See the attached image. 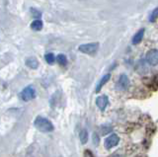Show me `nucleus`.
I'll return each mask as SVG.
<instances>
[{"label": "nucleus", "instance_id": "nucleus-1", "mask_svg": "<svg viewBox=\"0 0 158 157\" xmlns=\"http://www.w3.org/2000/svg\"><path fill=\"white\" fill-rule=\"evenodd\" d=\"M34 126L35 127L41 132H52L54 130V126L52 122L48 119L42 116H38L34 121Z\"/></svg>", "mask_w": 158, "mask_h": 157}, {"label": "nucleus", "instance_id": "nucleus-2", "mask_svg": "<svg viewBox=\"0 0 158 157\" xmlns=\"http://www.w3.org/2000/svg\"><path fill=\"white\" fill-rule=\"evenodd\" d=\"M99 48L98 43H83V45L79 46L78 50L82 53H86V55H94Z\"/></svg>", "mask_w": 158, "mask_h": 157}, {"label": "nucleus", "instance_id": "nucleus-3", "mask_svg": "<svg viewBox=\"0 0 158 157\" xmlns=\"http://www.w3.org/2000/svg\"><path fill=\"white\" fill-rule=\"evenodd\" d=\"M35 97H36V90L33 86H27L20 93V98L25 102L31 101Z\"/></svg>", "mask_w": 158, "mask_h": 157}, {"label": "nucleus", "instance_id": "nucleus-4", "mask_svg": "<svg viewBox=\"0 0 158 157\" xmlns=\"http://www.w3.org/2000/svg\"><path fill=\"white\" fill-rule=\"evenodd\" d=\"M145 60L148 64H150L152 66H155L158 64V50L152 48V50L148 51L146 53Z\"/></svg>", "mask_w": 158, "mask_h": 157}, {"label": "nucleus", "instance_id": "nucleus-5", "mask_svg": "<svg viewBox=\"0 0 158 157\" xmlns=\"http://www.w3.org/2000/svg\"><path fill=\"white\" fill-rule=\"evenodd\" d=\"M118 141H120V137L116 134H112L110 136H108L107 138L104 141V146L106 149H111L113 147H115L118 145Z\"/></svg>", "mask_w": 158, "mask_h": 157}, {"label": "nucleus", "instance_id": "nucleus-6", "mask_svg": "<svg viewBox=\"0 0 158 157\" xmlns=\"http://www.w3.org/2000/svg\"><path fill=\"white\" fill-rule=\"evenodd\" d=\"M128 85H130V79L126 74H122L118 78V85L117 88L118 90L123 91V90H127Z\"/></svg>", "mask_w": 158, "mask_h": 157}, {"label": "nucleus", "instance_id": "nucleus-7", "mask_svg": "<svg viewBox=\"0 0 158 157\" xmlns=\"http://www.w3.org/2000/svg\"><path fill=\"white\" fill-rule=\"evenodd\" d=\"M108 104H109V98L106 95L99 96L96 99V105L101 111H105Z\"/></svg>", "mask_w": 158, "mask_h": 157}, {"label": "nucleus", "instance_id": "nucleus-8", "mask_svg": "<svg viewBox=\"0 0 158 157\" xmlns=\"http://www.w3.org/2000/svg\"><path fill=\"white\" fill-rule=\"evenodd\" d=\"M26 65L30 68H32V69H37L39 67V61L36 57L30 56L26 60Z\"/></svg>", "mask_w": 158, "mask_h": 157}, {"label": "nucleus", "instance_id": "nucleus-9", "mask_svg": "<svg viewBox=\"0 0 158 157\" xmlns=\"http://www.w3.org/2000/svg\"><path fill=\"white\" fill-rule=\"evenodd\" d=\"M143 35H144V29H140L139 31L136 32L132 37V43L133 45H137V43H139L142 40Z\"/></svg>", "mask_w": 158, "mask_h": 157}, {"label": "nucleus", "instance_id": "nucleus-10", "mask_svg": "<svg viewBox=\"0 0 158 157\" xmlns=\"http://www.w3.org/2000/svg\"><path fill=\"white\" fill-rule=\"evenodd\" d=\"M110 78H111V74H105L104 76H102V78H101V80L99 81V83L97 84V87H96V92L98 93V92H100V90L102 89V87L106 84V83L110 80Z\"/></svg>", "mask_w": 158, "mask_h": 157}, {"label": "nucleus", "instance_id": "nucleus-11", "mask_svg": "<svg viewBox=\"0 0 158 157\" xmlns=\"http://www.w3.org/2000/svg\"><path fill=\"white\" fill-rule=\"evenodd\" d=\"M43 22L40 19H36L35 21L32 22L31 24V29H33L34 31H41L43 29Z\"/></svg>", "mask_w": 158, "mask_h": 157}, {"label": "nucleus", "instance_id": "nucleus-12", "mask_svg": "<svg viewBox=\"0 0 158 157\" xmlns=\"http://www.w3.org/2000/svg\"><path fill=\"white\" fill-rule=\"evenodd\" d=\"M79 139H80L82 144L87 143V141H88V132H87L86 130H82L80 131V134H79Z\"/></svg>", "mask_w": 158, "mask_h": 157}, {"label": "nucleus", "instance_id": "nucleus-13", "mask_svg": "<svg viewBox=\"0 0 158 157\" xmlns=\"http://www.w3.org/2000/svg\"><path fill=\"white\" fill-rule=\"evenodd\" d=\"M56 60H57V62L59 63V64L63 65V66L66 65V63H67V58L64 55H58L57 57H56Z\"/></svg>", "mask_w": 158, "mask_h": 157}, {"label": "nucleus", "instance_id": "nucleus-14", "mask_svg": "<svg viewBox=\"0 0 158 157\" xmlns=\"http://www.w3.org/2000/svg\"><path fill=\"white\" fill-rule=\"evenodd\" d=\"M44 60H46V61L48 63V64H52V63L54 62V60H56V58H54V56L52 52H48L44 56Z\"/></svg>", "mask_w": 158, "mask_h": 157}, {"label": "nucleus", "instance_id": "nucleus-15", "mask_svg": "<svg viewBox=\"0 0 158 157\" xmlns=\"http://www.w3.org/2000/svg\"><path fill=\"white\" fill-rule=\"evenodd\" d=\"M158 17V8H155L154 10H153L150 14V16H149V21L150 22H155V20L157 19Z\"/></svg>", "mask_w": 158, "mask_h": 157}, {"label": "nucleus", "instance_id": "nucleus-16", "mask_svg": "<svg viewBox=\"0 0 158 157\" xmlns=\"http://www.w3.org/2000/svg\"><path fill=\"white\" fill-rule=\"evenodd\" d=\"M83 156L84 157H95V156H94V154L92 153V151L89 150V149H85V150H84Z\"/></svg>", "mask_w": 158, "mask_h": 157}, {"label": "nucleus", "instance_id": "nucleus-17", "mask_svg": "<svg viewBox=\"0 0 158 157\" xmlns=\"http://www.w3.org/2000/svg\"><path fill=\"white\" fill-rule=\"evenodd\" d=\"M93 142H95V145L99 144V136L97 134H93Z\"/></svg>", "mask_w": 158, "mask_h": 157}, {"label": "nucleus", "instance_id": "nucleus-18", "mask_svg": "<svg viewBox=\"0 0 158 157\" xmlns=\"http://www.w3.org/2000/svg\"><path fill=\"white\" fill-rule=\"evenodd\" d=\"M137 157H147V156H146V155H142V154H141V155H138Z\"/></svg>", "mask_w": 158, "mask_h": 157}]
</instances>
